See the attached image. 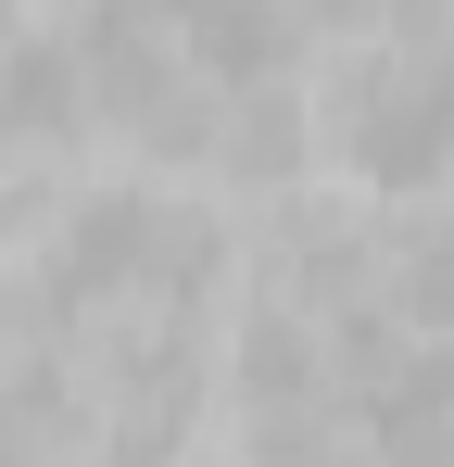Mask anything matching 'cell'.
<instances>
[{
  "instance_id": "cell-7",
  "label": "cell",
  "mask_w": 454,
  "mask_h": 467,
  "mask_svg": "<svg viewBox=\"0 0 454 467\" xmlns=\"http://www.w3.org/2000/svg\"><path fill=\"white\" fill-rule=\"evenodd\" d=\"M391 304L417 316V328H454V228H417L391 253Z\"/></svg>"
},
{
  "instance_id": "cell-3",
  "label": "cell",
  "mask_w": 454,
  "mask_h": 467,
  "mask_svg": "<svg viewBox=\"0 0 454 467\" xmlns=\"http://www.w3.org/2000/svg\"><path fill=\"white\" fill-rule=\"evenodd\" d=\"M291 13H303V0H164V26L190 38V64H202L215 88H278Z\"/></svg>"
},
{
  "instance_id": "cell-1",
  "label": "cell",
  "mask_w": 454,
  "mask_h": 467,
  "mask_svg": "<svg viewBox=\"0 0 454 467\" xmlns=\"http://www.w3.org/2000/svg\"><path fill=\"white\" fill-rule=\"evenodd\" d=\"M328 140L378 190H429L454 164V101H442V77L417 51H378V64H341L328 77Z\"/></svg>"
},
{
  "instance_id": "cell-6",
  "label": "cell",
  "mask_w": 454,
  "mask_h": 467,
  "mask_svg": "<svg viewBox=\"0 0 454 467\" xmlns=\"http://www.w3.org/2000/svg\"><path fill=\"white\" fill-rule=\"evenodd\" d=\"M215 164H240L253 190H278V177L303 164V127H291V101H278V88H240V114L215 127Z\"/></svg>"
},
{
  "instance_id": "cell-9",
  "label": "cell",
  "mask_w": 454,
  "mask_h": 467,
  "mask_svg": "<svg viewBox=\"0 0 454 467\" xmlns=\"http://www.w3.org/2000/svg\"><path fill=\"white\" fill-rule=\"evenodd\" d=\"M303 13H391V0H303Z\"/></svg>"
},
{
  "instance_id": "cell-5",
  "label": "cell",
  "mask_w": 454,
  "mask_h": 467,
  "mask_svg": "<svg viewBox=\"0 0 454 467\" xmlns=\"http://www.w3.org/2000/svg\"><path fill=\"white\" fill-rule=\"evenodd\" d=\"M366 417H378L391 467H454V354H417V367L366 379Z\"/></svg>"
},
{
  "instance_id": "cell-2",
  "label": "cell",
  "mask_w": 454,
  "mask_h": 467,
  "mask_svg": "<svg viewBox=\"0 0 454 467\" xmlns=\"http://www.w3.org/2000/svg\"><path fill=\"white\" fill-rule=\"evenodd\" d=\"M151 265H215V240L190 228L177 202H151V190H101V202H76L64 253H51V278H64V304H114V291H139Z\"/></svg>"
},
{
  "instance_id": "cell-4",
  "label": "cell",
  "mask_w": 454,
  "mask_h": 467,
  "mask_svg": "<svg viewBox=\"0 0 454 467\" xmlns=\"http://www.w3.org/2000/svg\"><path fill=\"white\" fill-rule=\"evenodd\" d=\"M76 114H101L76 38H13L0 51V140H76Z\"/></svg>"
},
{
  "instance_id": "cell-8",
  "label": "cell",
  "mask_w": 454,
  "mask_h": 467,
  "mask_svg": "<svg viewBox=\"0 0 454 467\" xmlns=\"http://www.w3.org/2000/svg\"><path fill=\"white\" fill-rule=\"evenodd\" d=\"M51 391H0V467H51Z\"/></svg>"
}]
</instances>
